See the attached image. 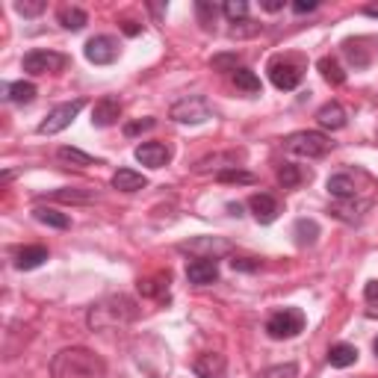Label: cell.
<instances>
[{
  "mask_svg": "<svg viewBox=\"0 0 378 378\" xmlns=\"http://www.w3.org/2000/svg\"><path fill=\"white\" fill-rule=\"evenodd\" d=\"M192 370L198 378H225L227 363H225V355H219V352H204L195 358Z\"/></svg>",
  "mask_w": 378,
  "mask_h": 378,
  "instance_id": "obj_15",
  "label": "cell"
},
{
  "mask_svg": "<svg viewBox=\"0 0 378 378\" xmlns=\"http://www.w3.org/2000/svg\"><path fill=\"white\" fill-rule=\"evenodd\" d=\"M367 314H370V316H378V310H375V307H370V310H367Z\"/></svg>",
  "mask_w": 378,
  "mask_h": 378,
  "instance_id": "obj_49",
  "label": "cell"
},
{
  "mask_svg": "<svg viewBox=\"0 0 378 378\" xmlns=\"http://www.w3.org/2000/svg\"><path fill=\"white\" fill-rule=\"evenodd\" d=\"M248 207H251L254 219H258L260 225H272V222L278 219V213H281L278 198H272L269 192H258V195H251V198H248Z\"/></svg>",
  "mask_w": 378,
  "mask_h": 378,
  "instance_id": "obj_12",
  "label": "cell"
},
{
  "mask_svg": "<svg viewBox=\"0 0 378 378\" xmlns=\"http://www.w3.org/2000/svg\"><path fill=\"white\" fill-rule=\"evenodd\" d=\"M121 118V101L113 98V94H104V98L94 104L92 110V125L94 127H110Z\"/></svg>",
  "mask_w": 378,
  "mask_h": 378,
  "instance_id": "obj_13",
  "label": "cell"
},
{
  "mask_svg": "<svg viewBox=\"0 0 378 378\" xmlns=\"http://www.w3.org/2000/svg\"><path fill=\"white\" fill-rule=\"evenodd\" d=\"M231 80H234V86L239 92H246V94H258L260 92V77L254 74L251 69H246V65H239V69L231 74Z\"/></svg>",
  "mask_w": 378,
  "mask_h": 378,
  "instance_id": "obj_27",
  "label": "cell"
},
{
  "mask_svg": "<svg viewBox=\"0 0 378 378\" xmlns=\"http://www.w3.org/2000/svg\"><path fill=\"white\" fill-rule=\"evenodd\" d=\"M133 157L148 169H163L172 160V148L163 145V142H142L136 151H133Z\"/></svg>",
  "mask_w": 378,
  "mask_h": 378,
  "instance_id": "obj_11",
  "label": "cell"
},
{
  "mask_svg": "<svg viewBox=\"0 0 378 378\" xmlns=\"http://www.w3.org/2000/svg\"><path fill=\"white\" fill-rule=\"evenodd\" d=\"M50 198H57V201H74V204H86V201L94 198V192H83V189H53Z\"/></svg>",
  "mask_w": 378,
  "mask_h": 378,
  "instance_id": "obj_34",
  "label": "cell"
},
{
  "mask_svg": "<svg viewBox=\"0 0 378 378\" xmlns=\"http://www.w3.org/2000/svg\"><path fill=\"white\" fill-rule=\"evenodd\" d=\"M136 316H139L136 299H130V295H125V293L106 295L104 302L92 304V310H89V328L92 331H110V328L130 326Z\"/></svg>",
  "mask_w": 378,
  "mask_h": 378,
  "instance_id": "obj_2",
  "label": "cell"
},
{
  "mask_svg": "<svg viewBox=\"0 0 378 378\" xmlns=\"http://www.w3.org/2000/svg\"><path fill=\"white\" fill-rule=\"evenodd\" d=\"M328 192L337 198V201H349V198H358V183H355V174L352 172H337L328 178Z\"/></svg>",
  "mask_w": 378,
  "mask_h": 378,
  "instance_id": "obj_16",
  "label": "cell"
},
{
  "mask_svg": "<svg viewBox=\"0 0 378 378\" xmlns=\"http://www.w3.org/2000/svg\"><path fill=\"white\" fill-rule=\"evenodd\" d=\"M33 216H36V222H42V225H48V227H57V231H65V227H71L69 216L59 213V210H53V207H36Z\"/></svg>",
  "mask_w": 378,
  "mask_h": 378,
  "instance_id": "obj_26",
  "label": "cell"
},
{
  "mask_svg": "<svg viewBox=\"0 0 378 378\" xmlns=\"http://www.w3.org/2000/svg\"><path fill=\"white\" fill-rule=\"evenodd\" d=\"M181 251H189V254H195L198 260H216V258H222V254L231 251V242L227 239H219V237H195V239H186L178 246Z\"/></svg>",
  "mask_w": 378,
  "mask_h": 378,
  "instance_id": "obj_8",
  "label": "cell"
},
{
  "mask_svg": "<svg viewBox=\"0 0 378 378\" xmlns=\"http://www.w3.org/2000/svg\"><path fill=\"white\" fill-rule=\"evenodd\" d=\"M219 163L237 166V154H216V157H204V160H198L195 172H198V174H204V172H210V169H219V172H222V166H219Z\"/></svg>",
  "mask_w": 378,
  "mask_h": 378,
  "instance_id": "obj_32",
  "label": "cell"
},
{
  "mask_svg": "<svg viewBox=\"0 0 378 378\" xmlns=\"http://www.w3.org/2000/svg\"><path fill=\"white\" fill-rule=\"evenodd\" d=\"M358 360V349L355 346H349V343H337L328 349V363L334 370H346V367H352V363Z\"/></svg>",
  "mask_w": 378,
  "mask_h": 378,
  "instance_id": "obj_22",
  "label": "cell"
},
{
  "mask_svg": "<svg viewBox=\"0 0 378 378\" xmlns=\"http://www.w3.org/2000/svg\"><path fill=\"white\" fill-rule=\"evenodd\" d=\"M372 352H375V358H378V340H375V343H372Z\"/></svg>",
  "mask_w": 378,
  "mask_h": 378,
  "instance_id": "obj_50",
  "label": "cell"
},
{
  "mask_svg": "<svg viewBox=\"0 0 378 378\" xmlns=\"http://www.w3.org/2000/svg\"><path fill=\"white\" fill-rule=\"evenodd\" d=\"M186 278H189V284H195V287H207V284L219 281V263L216 260H192L186 266Z\"/></svg>",
  "mask_w": 378,
  "mask_h": 378,
  "instance_id": "obj_17",
  "label": "cell"
},
{
  "mask_svg": "<svg viewBox=\"0 0 378 378\" xmlns=\"http://www.w3.org/2000/svg\"><path fill=\"white\" fill-rule=\"evenodd\" d=\"M4 92V101H12V104H33L36 101V86L27 83V80H18V83H4L0 86Z\"/></svg>",
  "mask_w": 378,
  "mask_h": 378,
  "instance_id": "obj_20",
  "label": "cell"
},
{
  "mask_svg": "<svg viewBox=\"0 0 378 378\" xmlns=\"http://www.w3.org/2000/svg\"><path fill=\"white\" fill-rule=\"evenodd\" d=\"M343 53L349 57V62H352L355 69H367V65H370V57L360 50V42H355V38H349V42L343 45Z\"/></svg>",
  "mask_w": 378,
  "mask_h": 378,
  "instance_id": "obj_33",
  "label": "cell"
},
{
  "mask_svg": "<svg viewBox=\"0 0 378 378\" xmlns=\"http://www.w3.org/2000/svg\"><path fill=\"white\" fill-rule=\"evenodd\" d=\"M363 15H370V18H378V6H363Z\"/></svg>",
  "mask_w": 378,
  "mask_h": 378,
  "instance_id": "obj_47",
  "label": "cell"
},
{
  "mask_svg": "<svg viewBox=\"0 0 378 378\" xmlns=\"http://www.w3.org/2000/svg\"><path fill=\"white\" fill-rule=\"evenodd\" d=\"M106 363L92 349L71 346L53 355L50 360V378H104Z\"/></svg>",
  "mask_w": 378,
  "mask_h": 378,
  "instance_id": "obj_1",
  "label": "cell"
},
{
  "mask_svg": "<svg viewBox=\"0 0 378 378\" xmlns=\"http://www.w3.org/2000/svg\"><path fill=\"white\" fill-rule=\"evenodd\" d=\"M316 121H319V127H326V130H343L346 127V110L337 101H328V104L319 106Z\"/></svg>",
  "mask_w": 378,
  "mask_h": 378,
  "instance_id": "obj_18",
  "label": "cell"
},
{
  "mask_svg": "<svg viewBox=\"0 0 378 378\" xmlns=\"http://www.w3.org/2000/svg\"><path fill=\"white\" fill-rule=\"evenodd\" d=\"M222 12H225V15L231 18L234 24H237V21H246V15H248V4H246V0H227V4L222 6Z\"/></svg>",
  "mask_w": 378,
  "mask_h": 378,
  "instance_id": "obj_37",
  "label": "cell"
},
{
  "mask_svg": "<svg viewBox=\"0 0 378 378\" xmlns=\"http://www.w3.org/2000/svg\"><path fill=\"white\" fill-rule=\"evenodd\" d=\"M231 266L237 269V272H258L260 269V260H251V258H234Z\"/></svg>",
  "mask_w": 378,
  "mask_h": 378,
  "instance_id": "obj_42",
  "label": "cell"
},
{
  "mask_svg": "<svg viewBox=\"0 0 378 378\" xmlns=\"http://www.w3.org/2000/svg\"><path fill=\"white\" fill-rule=\"evenodd\" d=\"M227 210H231L234 216H242V207H239V204H227Z\"/></svg>",
  "mask_w": 378,
  "mask_h": 378,
  "instance_id": "obj_48",
  "label": "cell"
},
{
  "mask_svg": "<svg viewBox=\"0 0 378 378\" xmlns=\"http://www.w3.org/2000/svg\"><path fill=\"white\" fill-rule=\"evenodd\" d=\"M121 30H125V36H139L142 27L136 21H125V24H121Z\"/></svg>",
  "mask_w": 378,
  "mask_h": 378,
  "instance_id": "obj_45",
  "label": "cell"
},
{
  "mask_svg": "<svg viewBox=\"0 0 378 378\" xmlns=\"http://www.w3.org/2000/svg\"><path fill=\"white\" fill-rule=\"evenodd\" d=\"M293 231H295V242H299V246H314L319 237V225L314 219H299Z\"/></svg>",
  "mask_w": 378,
  "mask_h": 378,
  "instance_id": "obj_29",
  "label": "cell"
},
{
  "mask_svg": "<svg viewBox=\"0 0 378 378\" xmlns=\"http://www.w3.org/2000/svg\"><path fill=\"white\" fill-rule=\"evenodd\" d=\"M172 121H178V125H201V121L213 118V106L207 104V98H201V94H189V98L178 101L172 106Z\"/></svg>",
  "mask_w": 378,
  "mask_h": 378,
  "instance_id": "obj_6",
  "label": "cell"
},
{
  "mask_svg": "<svg viewBox=\"0 0 378 378\" xmlns=\"http://www.w3.org/2000/svg\"><path fill=\"white\" fill-rule=\"evenodd\" d=\"M302 74L304 71L293 62H272L269 65V80H272V86L281 89V92H293L302 83Z\"/></svg>",
  "mask_w": 378,
  "mask_h": 378,
  "instance_id": "obj_10",
  "label": "cell"
},
{
  "mask_svg": "<svg viewBox=\"0 0 378 378\" xmlns=\"http://www.w3.org/2000/svg\"><path fill=\"white\" fill-rule=\"evenodd\" d=\"M302 331H304V314L299 307H284L266 322V334L272 340H290V337H299Z\"/></svg>",
  "mask_w": 378,
  "mask_h": 378,
  "instance_id": "obj_4",
  "label": "cell"
},
{
  "mask_svg": "<svg viewBox=\"0 0 378 378\" xmlns=\"http://www.w3.org/2000/svg\"><path fill=\"white\" fill-rule=\"evenodd\" d=\"M195 9H198V18H201V24H204V27H210L216 21V12H219L213 4H207V0H198Z\"/></svg>",
  "mask_w": 378,
  "mask_h": 378,
  "instance_id": "obj_40",
  "label": "cell"
},
{
  "mask_svg": "<svg viewBox=\"0 0 378 378\" xmlns=\"http://www.w3.org/2000/svg\"><path fill=\"white\" fill-rule=\"evenodd\" d=\"M113 186L118 192H139V189L148 186V178L142 172H133V169H118L113 174Z\"/></svg>",
  "mask_w": 378,
  "mask_h": 378,
  "instance_id": "obj_19",
  "label": "cell"
},
{
  "mask_svg": "<svg viewBox=\"0 0 378 378\" xmlns=\"http://www.w3.org/2000/svg\"><path fill=\"white\" fill-rule=\"evenodd\" d=\"M59 24L65 27V30H71V33H80L83 27L89 24V15L80 6H62L59 9Z\"/></svg>",
  "mask_w": 378,
  "mask_h": 378,
  "instance_id": "obj_24",
  "label": "cell"
},
{
  "mask_svg": "<svg viewBox=\"0 0 378 378\" xmlns=\"http://www.w3.org/2000/svg\"><path fill=\"white\" fill-rule=\"evenodd\" d=\"M45 9H48L45 0H18L15 4V12L24 15V18H36V15H42Z\"/></svg>",
  "mask_w": 378,
  "mask_h": 378,
  "instance_id": "obj_35",
  "label": "cell"
},
{
  "mask_svg": "<svg viewBox=\"0 0 378 378\" xmlns=\"http://www.w3.org/2000/svg\"><path fill=\"white\" fill-rule=\"evenodd\" d=\"M266 12H278V9H284V0H263L260 4Z\"/></svg>",
  "mask_w": 378,
  "mask_h": 378,
  "instance_id": "obj_46",
  "label": "cell"
},
{
  "mask_svg": "<svg viewBox=\"0 0 378 378\" xmlns=\"http://www.w3.org/2000/svg\"><path fill=\"white\" fill-rule=\"evenodd\" d=\"M48 260V248L45 246H27L15 254V266L21 269V272H30V269H38Z\"/></svg>",
  "mask_w": 378,
  "mask_h": 378,
  "instance_id": "obj_21",
  "label": "cell"
},
{
  "mask_svg": "<svg viewBox=\"0 0 378 378\" xmlns=\"http://www.w3.org/2000/svg\"><path fill=\"white\" fill-rule=\"evenodd\" d=\"M210 65L216 71H231L234 74L239 69V57H237V53H216V57L210 59Z\"/></svg>",
  "mask_w": 378,
  "mask_h": 378,
  "instance_id": "obj_36",
  "label": "cell"
},
{
  "mask_svg": "<svg viewBox=\"0 0 378 378\" xmlns=\"http://www.w3.org/2000/svg\"><path fill=\"white\" fill-rule=\"evenodd\" d=\"M331 145L334 142L326 136V133H319V130H299V133H293V136L284 139V151L295 154V157L319 160V157H326L331 151Z\"/></svg>",
  "mask_w": 378,
  "mask_h": 378,
  "instance_id": "obj_3",
  "label": "cell"
},
{
  "mask_svg": "<svg viewBox=\"0 0 378 378\" xmlns=\"http://www.w3.org/2000/svg\"><path fill=\"white\" fill-rule=\"evenodd\" d=\"M21 65H24V71L33 74V77L57 74V71H62L65 65H69V57H65V53H57V50H30Z\"/></svg>",
  "mask_w": 378,
  "mask_h": 378,
  "instance_id": "obj_7",
  "label": "cell"
},
{
  "mask_svg": "<svg viewBox=\"0 0 378 378\" xmlns=\"http://www.w3.org/2000/svg\"><path fill=\"white\" fill-rule=\"evenodd\" d=\"M57 157L62 160V163H69V166H80V169H86V166H101V160H94L92 154L86 151H80V148H71V145H62Z\"/></svg>",
  "mask_w": 378,
  "mask_h": 378,
  "instance_id": "obj_23",
  "label": "cell"
},
{
  "mask_svg": "<svg viewBox=\"0 0 378 378\" xmlns=\"http://www.w3.org/2000/svg\"><path fill=\"white\" fill-rule=\"evenodd\" d=\"M304 181V172L299 169V166H293V163H284L281 169H278V183L284 186V189H293V186H299Z\"/></svg>",
  "mask_w": 378,
  "mask_h": 378,
  "instance_id": "obj_30",
  "label": "cell"
},
{
  "mask_svg": "<svg viewBox=\"0 0 378 378\" xmlns=\"http://www.w3.org/2000/svg\"><path fill=\"white\" fill-rule=\"evenodd\" d=\"M319 4H316V0H295V4H293V12H295V15H307V12H314Z\"/></svg>",
  "mask_w": 378,
  "mask_h": 378,
  "instance_id": "obj_43",
  "label": "cell"
},
{
  "mask_svg": "<svg viewBox=\"0 0 378 378\" xmlns=\"http://www.w3.org/2000/svg\"><path fill=\"white\" fill-rule=\"evenodd\" d=\"M363 299L370 304H378V281H370L367 287H363Z\"/></svg>",
  "mask_w": 378,
  "mask_h": 378,
  "instance_id": "obj_44",
  "label": "cell"
},
{
  "mask_svg": "<svg viewBox=\"0 0 378 378\" xmlns=\"http://www.w3.org/2000/svg\"><path fill=\"white\" fill-rule=\"evenodd\" d=\"M216 181H219V183H254V174L246 172V169H239V166H234V169L216 172Z\"/></svg>",
  "mask_w": 378,
  "mask_h": 378,
  "instance_id": "obj_31",
  "label": "cell"
},
{
  "mask_svg": "<svg viewBox=\"0 0 378 378\" xmlns=\"http://www.w3.org/2000/svg\"><path fill=\"white\" fill-rule=\"evenodd\" d=\"M157 125L154 118H139V121H130V125H125V136H136V133L142 130H151Z\"/></svg>",
  "mask_w": 378,
  "mask_h": 378,
  "instance_id": "obj_41",
  "label": "cell"
},
{
  "mask_svg": "<svg viewBox=\"0 0 378 378\" xmlns=\"http://www.w3.org/2000/svg\"><path fill=\"white\" fill-rule=\"evenodd\" d=\"M299 375V367L295 363H281V367H269L263 372V378H295Z\"/></svg>",
  "mask_w": 378,
  "mask_h": 378,
  "instance_id": "obj_38",
  "label": "cell"
},
{
  "mask_svg": "<svg viewBox=\"0 0 378 378\" xmlns=\"http://www.w3.org/2000/svg\"><path fill=\"white\" fill-rule=\"evenodd\" d=\"M83 106H86L83 98H74V101H69V104L53 106V110L48 113V118L42 121V125H38V133H42V136H57V133H62V130L80 115V110H83Z\"/></svg>",
  "mask_w": 378,
  "mask_h": 378,
  "instance_id": "obj_5",
  "label": "cell"
},
{
  "mask_svg": "<svg viewBox=\"0 0 378 378\" xmlns=\"http://www.w3.org/2000/svg\"><path fill=\"white\" fill-rule=\"evenodd\" d=\"M86 59L94 65H110L118 59V42L113 36H94L86 42Z\"/></svg>",
  "mask_w": 378,
  "mask_h": 378,
  "instance_id": "obj_9",
  "label": "cell"
},
{
  "mask_svg": "<svg viewBox=\"0 0 378 378\" xmlns=\"http://www.w3.org/2000/svg\"><path fill=\"white\" fill-rule=\"evenodd\" d=\"M254 33H260V24H254V21H237L234 27H231V36L234 38H246V36H254Z\"/></svg>",
  "mask_w": 378,
  "mask_h": 378,
  "instance_id": "obj_39",
  "label": "cell"
},
{
  "mask_svg": "<svg viewBox=\"0 0 378 378\" xmlns=\"http://www.w3.org/2000/svg\"><path fill=\"white\" fill-rule=\"evenodd\" d=\"M370 210V201H360V198H349V201H334V204L328 207V213L334 216V219H340V222H349V225H355L363 219V213Z\"/></svg>",
  "mask_w": 378,
  "mask_h": 378,
  "instance_id": "obj_14",
  "label": "cell"
},
{
  "mask_svg": "<svg viewBox=\"0 0 378 378\" xmlns=\"http://www.w3.org/2000/svg\"><path fill=\"white\" fill-rule=\"evenodd\" d=\"M319 71H322V77H326V83H331V86H343L346 83V71L340 69V62L331 59V57L319 59Z\"/></svg>",
  "mask_w": 378,
  "mask_h": 378,
  "instance_id": "obj_28",
  "label": "cell"
},
{
  "mask_svg": "<svg viewBox=\"0 0 378 378\" xmlns=\"http://www.w3.org/2000/svg\"><path fill=\"white\" fill-rule=\"evenodd\" d=\"M169 272H160V275H154V278H142L139 281V293L145 295V299H160V295H166V290H169Z\"/></svg>",
  "mask_w": 378,
  "mask_h": 378,
  "instance_id": "obj_25",
  "label": "cell"
}]
</instances>
